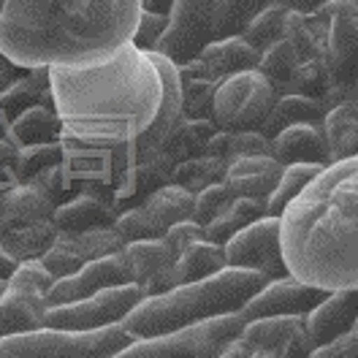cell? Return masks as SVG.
Wrapping results in <instances>:
<instances>
[{
	"instance_id": "obj_40",
	"label": "cell",
	"mask_w": 358,
	"mask_h": 358,
	"mask_svg": "<svg viewBox=\"0 0 358 358\" xmlns=\"http://www.w3.org/2000/svg\"><path fill=\"white\" fill-rule=\"evenodd\" d=\"M236 196L231 193V187L225 182H215L209 187H203L201 193H196V206H193V220L199 225L212 223L217 215H223L231 206Z\"/></svg>"
},
{
	"instance_id": "obj_29",
	"label": "cell",
	"mask_w": 358,
	"mask_h": 358,
	"mask_svg": "<svg viewBox=\"0 0 358 358\" xmlns=\"http://www.w3.org/2000/svg\"><path fill=\"white\" fill-rule=\"evenodd\" d=\"M144 212L152 217V223L166 234L171 225L182 223V220H193V206H196V196L185 187H179L174 182L160 185L157 190H152L144 201Z\"/></svg>"
},
{
	"instance_id": "obj_35",
	"label": "cell",
	"mask_w": 358,
	"mask_h": 358,
	"mask_svg": "<svg viewBox=\"0 0 358 358\" xmlns=\"http://www.w3.org/2000/svg\"><path fill=\"white\" fill-rule=\"evenodd\" d=\"M225 169H228V166H225L223 160H215V157H209V155L187 157V160H182V163L174 166L169 182H174V185L190 190V193L196 196V193H201L203 187H209V185H215V182H223Z\"/></svg>"
},
{
	"instance_id": "obj_22",
	"label": "cell",
	"mask_w": 358,
	"mask_h": 358,
	"mask_svg": "<svg viewBox=\"0 0 358 358\" xmlns=\"http://www.w3.org/2000/svg\"><path fill=\"white\" fill-rule=\"evenodd\" d=\"M117 215L120 212L106 199L82 190V193H73L71 199L55 206L52 223L57 225V231L76 234V231H87V228H95V225H114Z\"/></svg>"
},
{
	"instance_id": "obj_3",
	"label": "cell",
	"mask_w": 358,
	"mask_h": 358,
	"mask_svg": "<svg viewBox=\"0 0 358 358\" xmlns=\"http://www.w3.org/2000/svg\"><path fill=\"white\" fill-rule=\"evenodd\" d=\"M288 274L320 291H358V157L329 163L280 215Z\"/></svg>"
},
{
	"instance_id": "obj_38",
	"label": "cell",
	"mask_w": 358,
	"mask_h": 358,
	"mask_svg": "<svg viewBox=\"0 0 358 358\" xmlns=\"http://www.w3.org/2000/svg\"><path fill=\"white\" fill-rule=\"evenodd\" d=\"M63 160L60 141H46V144H30L17 150V174L20 182H27L30 177L41 174L49 166H57Z\"/></svg>"
},
{
	"instance_id": "obj_13",
	"label": "cell",
	"mask_w": 358,
	"mask_h": 358,
	"mask_svg": "<svg viewBox=\"0 0 358 358\" xmlns=\"http://www.w3.org/2000/svg\"><path fill=\"white\" fill-rule=\"evenodd\" d=\"M223 255L225 268L258 271L266 280L285 277L288 266H285L282 242H280V217L266 215L242 228L223 245Z\"/></svg>"
},
{
	"instance_id": "obj_5",
	"label": "cell",
	"mask_w": 358,
	"mask_h": 358,
	"mask_svg": "<svg viewBox=\"0 0 358 358\" xmlns=\"http://www.w3.org/2000/svg\"><path fill=\"white\" fill-rule=\"evenodd\" d=\"M323 24V92L326 109L350 103L358 76V3L329 0L313 11Z\"/></svg>"
},
{
	"instance_id": "obj_39",
	"label": "cell",
	"mask_w": 358,
	"mask_h": 358,
	"mask_svg": "<svg viewBox=\"0 0 358 358\" xmlns=\"http://www.w3.org/2000/svg\"><path fill=\"white\" fill-rule=\"evenodd\" d=\"M114 228L125 239V245L128 242H138V239H160L163 236V231L152 223V217L144 212L141 203H134V206L122 209L117 215V220H114Z\"/></svg>"
},
{
	"instance_id": "obj_43",
	"label": "cell",
	"mask_w": 358,
	"mask_h": 358,
	"mask_svg": "<svg viewBox=\"0 0 358 358\" xmlns=\"http://www.w3.org/2000/svg\"><path fill=\"white\" fill-rule=\"evenodd\" d=\"M307 358H358V323L348 334L336 336L326 345L313 348V353Z\"/></svg>"
},
{
	"instance_id": "obj_30",
	"label": "cell",
	"mask_w": 358,
	"mask_h": 358,
	"mask_svg": "<svg viewBox=\"0 0 358 358\" xmlns=\"http://www.w3.org/2000/svg\"><path fill=\"white\" fill-rule=\"evenodd\" d=\"M57 234L60 231H57V225L52 223V220H41V223L0 231V242H3V250L17 264H22V261H38L46 250L55 245Z\"/></svg>"
},
{
	"instance_id": "obj_11",
	"label": "cell",
	"mask_w": 358,
	"mask_h": 358,
	"mask_svg": "<svg viewBox=\"0 0 358 358\" xmlns=\"http://www.w3.org/2000/svg\"><path fill=\"white\" fill-rule=\"evenodd\" d=\"M313 348L304 317H255L245 320L223 358H307Z\"/></svg>"
},
{
	"instance_id": "obj_16",
	"label": "cell",
	"mask_w": 358,
	"mask_h": 358,
	"mask_svg": "<svg viewBox=\"0 0 358 358\" xmlns=\"http://www.w3.org/2000/svg\"><path fill=\"white\" fill-rule=\"evenodd\" d=\"M122 258L131 271V282L138 285L144 296H157L174 288L171 282V266H174V252L166 245V239H138L122 247Z\"/></svg>"
},
{
	"instance_id": "obj_45",
	"label": "cell",
	"mask_w": 358,
	"mask_h": 358,
	"mask_svg": "<svg viewBox=\"0 0 358 358\" xmlns=\"http://www.w3.org/2000/svg\"><path fill=\"white\" fill-rule=\"evenodd\" d=\"M20 185V174H17V147L8 138H0V203L6 199V193L11 187Z\"/></svg>"
},
{
	"instance_id": "obj_8",
	"label": "cell",
	"mask_w": 358,
	"mask_h": 358,
	"mask_svg": "<svg viewBox=\"0 0 358 358\" xmlns=\"http://www.w3.org/2000/svg\"><path fill=\"white\" fill-rule=\"evenodd\" d=\"M245 317L239 313L220 315L196 326L147 339H134L112 358H223L225 348L242 331Z\"/></svg>"
},
{
	"instance_id": "obj_19",
	"label": "cell",
	"mask_w": 358,
	"mask_h": 358,
	"mask_svg": "<svg viewBox=\"0 0 358 358\" xmlns=\"http://www.w3.org/2000/svg\"><path fill=\"white\" fill-rule=\"evenodd\" d=\"M268 155L280 166L293 163H313L329 166V150L320 125H291L268 138Z\"/></svg>"
},
{
	"instance_id": "obj_15",
	"label": "cell",
	"mask_w": 358,
	"mask_h": 358,
	"mask_svg": "<svg viewBox=\"0 0 358 358\" xmlns=\"http://www.w3.org/2000/svg\"><path fill=\"white\" fill-rule=\"evenodd\" d=\"M131 282V271L122 258V252L117 255H106L98 261H90L79 268L76 274L55 280V285L46 293V304L57 307V304H71L79 299H87L92 293L103 291V288H114V285H128Z\"/></svg>"
},
{
	"instance_id": "obj_31",
	"label": "cell",
	"mask_w": 358,
	"mask_h": 358,
	"mask_svg": "<svg viewBox=\"0 0 358 358\" xmlns=\"http://www.w3.org/2000/svg\"><path fill=\"white\" fill-rule=\"evenodd\" d=\"M266 215L268 212L264 199H242V196H236L223 215H217L212 223L203 225V239H209L215 245H225L234 234H239L242 228L261 220V217H266Z\"/></svg>"
},
{
	"instance_id": "obj_7",
	"label": "cell",
	"mask_w": 358,
	"mask_h": 358,
	"mask_svg": "<svg viewBox=\"0 0 358 358\" xmlns=\"http://www.w3.org/2000/svg\"><path fill=\"white\" fill-rule=\"evenodd\" d=\"M134 342L122 326L98 331H63L41 326L36 331L0 339V358H112Z\"/></svg>"
},
{
	"instance_id": "obj_46",
	"label": "cell",
	"mask_w": 358,
	"mask_h": 358,
	"mask_svg": "<svg viewBox=\"0 0 358 358\" xmlns=\"http://www.w3.org/2000/svg\"><path fill=\"white\" fill-rule=\"evenodd\" d=\"M17 76H22V68L14 66L11 60H6V57L0 55V92L8 87V85L17 79Z\"/></svg>"
},
{
	"instance_id": "obj_2",
	"label": "cell",
	"mask_w": 358,
	"mask_h": 358,
	"mask_svg": "<svg viewBox=\"0 0 358 358\" xmlns=\"http://www.w3.org/2000/svg\"><path fill=\"white\" fill-rule=\"evenodd\" d=\"M141 0H0V55L22 71L87 68L131 44Z\"/></svg>"
},
{
	"instance_id": "obj_44",
	"label": "cell",
	"mask_w": 358,
	"mask_h": 358,
	"mask_svg": "<svg viewBox=\"0 0 358 358\" xmlns=\"http://www.w3.org/2000/svg\"><path fill=\"white\" fill-rule=\"evenodd\" d=\"M166 245L171 247V252L179 255L185 247H190L193 242H201L203 239V225H199L196 220H182V223L171 225L166 234H163Z\"/></svg>"
},
{
	"instance_id": "obj_20",
	"label": "cell",
	"mask_w": 358,
	"mask_h": 358,
	"mask_svg": "<svg viewBox=\"0 0 358 358\" xmlns=\"http://www.w3.org/2000/svg\"><path fill=\"white\" fill-rule=\"evenodd\" d=\"M282 174V166L271 155H250L234 160L225 169L223 182L231 187L234 196L242 199H264L266 201Z\"/></svg>"
},
{
	"instance_id": "obj_27",
	"label": "cell",
	"mask_w": 358,
	"mask_h": 358,
	"mask_svg": "<svg viewBox=\"0 0 358 358\" xmlns=\"http://www.w3.org/2000/svg\"><path fill=\"white\" fill-rule=\"evenodd\" d=\"M6 138L20 150L30 144H46V141H60V117L55 112V103H38L30 106L22 114H17L8 122Z\"/></svg>"
},
{
	"instance_id": "obj_52",
	"label": "cell",
	"mask_w": 358,
	"mask_h": 358,
	"mask_svg": "<svg viewBox=\"0 0 358 358\" xmlns=\"http://www.w3.org/2000/svg\"><path fill=\"white\" fill-rule=\"evenodd\" d=\"M356 3H358V0H356Z\"/></svg>"
},
{
	"instance_id": "obj_21",
	"label": "cell",
	"mask_w": 358,
	"mask_h": 358,
	"mask_svg": "<svg viewBox=\"0 0 358 358\" xmlns=\"http://www.w3.org/2000/svg\"><path fill=\"white\" fill-rule=\"evenodd\" d=\"M52 103V87H49V71L33 68L22 76H17L8 87L0 92V138H6L8 122L30 106Z\"/></svg>"
},
{
	"instance_id": "obj_25",
	"label": "cell",
	"mask_w": 358,
	"mask_h": 358,
	"mask_svg": "<svg viewBox=\"0 0 358 358\" xmlns=\"http://www.w3.org/2000/svg\"><path fill=\"white\" fill-rule=\"evenodd\" d=\"M320 131L326 138L329 163L358 157V112L353 103H336L326 109Z\"/></svg>"
},
{
	"instance_id": "obj_48",
	"label": "cell",
	"mask_w": 358,
	"mask_h": 358,
	"mask_svg": "<svg viewBox=\"0 0 358 358\" xmlns=\"http://www.w3.org/2000/svg\"><path fill=\"white\" fill-rule=\"evenodd\" d=\"M17 266H20V264H17V261L3 250V242H0V280H6V282H8V277L14 274V268Z\"/></svg>"
},
{
	"instance_id": "obj_42",
	"label": "cell",
	"mask_w": 358,
	"mask_h": 358,
	"mask_svg": "<svg viewBox=\"0 0 358 358\" xmlns=\"http://www.w3.org/2000/svg\"><path fill=\"white\" fill-rule=\"evenodd\" d=\"M8 285H20V288H30V291L49 293V288L55 285V277L41 266V261H22L14 268V274L8 277Z\"/></svg>"
},
{
	"instance_id": "obj_24",
	"label": "cell",
	"mask_w": 358,
	"mask_h": 358,
	"mask_svg": "<svg viewBox=\"0 0 358 358\" xmlns=\"http://www.w3.org/2000/svg\"><path fill=\"white\" fill-rule=\"evenodd\" d=\"M282 38L293 46L301 66L323 76V24L315 14L288 11Z\"/></svg>"
},
{
	"instance_id": "obj_32",
	"label": "cell",
	"mask_w": 358,
	"mask_h": 358,
	"mask_svg": "<svg viewBox=\"0 0 358 358\" xmlns=\"http://www.w3.org/2000/svg\"><path fill=\"white\" fill-rule=\"evenodd\" d=\"M203 155L223 160L225 166H231L239 157L268 155V138L261 131H217L209 138Z\"/></svg>"
},
{
	"instance_id": "obj_17",
	"label": "cell",
	"mask_w": 358,
	"mask_h": 358,
	"mask_svg": "<svg viewBox=\"0 0 358 358\" xmlns=\"http://www.w3.org/2000/svg\"><path fill=\"white\" fill-rule=\"evenodd\" d=\"M304 323L315 348L348 334L358 323V291H329Z\"/></svg>"
},
{
	"instance_id": "obj_6",
	"label": "cell",
	"mask_w": 358,
	"mask_h": 358,
	"mask_svg": "<svg viewBox=\"0 0 358 358\" xmlns=\"http://www.w3.org/2000/svg\"><path fill=\"white\" fill-rule=\"evenodd\" d=\"M261 52H255L242 38H223L203 49L187 66L177 68L182 112L187 120H203L212 112V98L217 87L236 73L258 68Z\"/></svg>"
},
{
	"instance_id": "obj_34",
	"label": "cell",
	"mask_w": 358,
	"mask_h": 358,
	"mask_svg": "<svg viewBox=\"0 0 358 358\" xmlns=\"http://www.w3.org/2000/svg\"><path fill=\"white\" fill-rule=\"evenodd\" d=\"M285 17H288V8L282 3H277V0H271L268 6H264L250 20V24L242 30L239 38L245 44L252 46L255 52H264V49H268V46L277 44L282 38V33H285Z\"/></svg>"
},
{
	"instance_id": "obj_37",
	"label": "cell",
	"mask_w": 358,
	"mask_h": 358,
	"mask_svg": "<svg viewBox=\"0 0 358 358\" xmlns=\"http://www.w3.org/2000/svg\"><path fill=\"white\" fill-rule=\"evenodd\" d=\"M271 0H217V17H220V41L239 38L250 20L268 6Z\"/></svg>"
},
{
	"instance_id": "obj_49",
	"label": "cell",
	"mask_w": 358,
	"mask_h": 358,
	"mask_svg": "<svg viewBox=\"0 0 358 358\" xmlns=\"http://www.w3.org/2000/svg\"><path fill=\"white\" fill-rule=\"evenodd\" d=\"M171 6H174V0H141L144 11H155V14H166V17H169Z\"/></svg>"
},
{
	"instance_id": "obj_1",
	"label": "cell",
	"mask_w": 358,
	"mask_h": 358,
	"mask_svg": "<svg viewBox=\"0 0 358 358\" xmlns=\"http://www.w3.org/2000/svg\"><path fill=\"white\" fill-rule=\"evenodd\" d=\"M46 71L71 196L95 193L122 212L169 185L171 138L185 122L177 68L128 44L98 66Z\"/></svg>"
},
{
	"instance_id": "obj_23",
	"label": "cell",
	"mask_w": 358,
	"mask_h": 358,
	"mask_svg": "<svg viewBox=\"0 0 358 358\" xmlns=\"http://www.w3.org/2000/svg\"><path fill=\"white\" fill-rule=\"evenodd\" d=\"M57 203L46 196L44 190L33 182H20L17 187H11L6 193V199L0 203V231L6 228H20V225L41 223L52 220Z\"/></svg>"
},
{
	"instance_id": "obj_10",
	"label": "cell",
	"mask_w": 358,
	"mask_h": 358,
	"mask_svg": "<svg viewBox=\"0 0 358 358\" xmlns=\"http://www.w3.org/2000/svg\"><path fill=\"white\" fill-rule=\"evenodd\" d=\"M215 41H220L217 0H174L155 55L182 68Z\"/></svg>"
},
{
	"instance_id": "obj_50",
	"label": "cell",
	"mask_w": 358,
	"mask_h": 358,
	"mask_svg": "<svg viewBox=\"0 0 358 358\" xmlns=\"http://www.w3.org/2000/svg\"><path fill=\"white\" fill-rule=\"evenodd\" d=\"M350 103L356 106V112H358V76H356V85H353V95H350Z\"/></svg>"
},
{
	"instance_id": "obj_14",
	"label": "cell",
	"mask_w": 358,
	"mask_h": 358,
	"mask_svg": "<svg viewBox=\"0 0 358 358\" xmlns=\"http://www.w3.org/2000/svg\"><path fill=\"white\" fill-rule=\"evenodd\" d=\"M326 291L313 288L301 280H296L291 274L268 280L261 291L255 293L242 310L245 320H255V317H282V315H293V317H304L310 315L323 301Z\"/></svg>"
},
{
	"instance_id": "obj_4",
	"label": "cell",
	"mask_w": 358,
	"mask_h": 358,
	"mask_svg": "<svg viewBox=\"0 0 358 358\" xmlns=\"http://www.w3.org/2000/svg\"><path fill=\"white\" fill-rule=\"evenodd\" d=\"M268 280L258 271L223 268L215 277L199 282L177 285L157 296H144L120 326L134 339H147L185 326H196L220 315L242 313L247 301Z\"/></svg>"
},
{
	"instance_id": "obj_51",
	"label": "cell",
	"mask_w": 358,
	"mask_h": 358,
	"mask_svg": "<svg viewBox=\"0 0 358 358\" xmlns=\"http://www.w3.org/2000/svg\"><path fill=\"white\" fill-rule=\"evenodd\" d=\"M3 291H6V280H0V296H3Z\"/></svg>"
},
{
	"instance_id": "obj_28",
	"label": "cell",
	"mask_w": 358,
	"mask_h": 358,
	"mask_svg": "<svg viewBox=\"0 0 358 358\" xmlns=\"http://www.w3.org/2000/svg\"><path fill=\"white\" fill-rule=\"evenodd\" d=\"M225 268V255L223 245H215L209 239L193 242L190 247H185L174 258L171 266V282L177 285H187V282H199L206 277H215L217 271Z\"/></svg>"
},
{
	"instance_id": "obj_47",
	"label": "cell",
	"mask_w": 358,
	"mask_h": 358,
	"mask_svg": "<svg viewBox=\"0 0 358 358\" xmlns=\"http://www.w3.org/2000/svg\"><path fill=\"white\" fill-rule=\"evenodd\" d=\"M277 3H282L288 11H301V14H313L317 11L320 6H326L329 0H277Z\"/></svg>"
},
{
	"instance_id": "obj_9",
	"label": "cell",
	"mask_w": 358,
	"mask_h": 358,
	"mask_svg": "<svg viewBox=\"0 0 358 358\" xmlns=\"http://www.w3.org/2000/svg\"><path fill=\"white\" fill-rule=\"evenodd\" d=\"M277 98L280 95L268 85L266 76L252 68L231 76L217 87L209 120L217 131H261Z\"/></svg>"
},
{
	"instance_id": "obj_36",
	"label": "cell",
	"mask_w": 358,
	"mask_h": 358,
	"mask_svg": "<svg viewBox=\"0 0 358 358\" xmlns=\"http://www.w3.org/2000/svg\"><path fill=\"white\" fill-rule=\"evenodd\" d=\"M68 239L76 250V255L82 258V264L106 258V255H117L125 247V239L117 234L114 225H95L87 231H76V234H68Z\"/></svg>"
},
{
	"instance_id": "obj_26",
	"label": "cell",
	"mask_w": 358,
	"mask_h": 358,
	"mask_svg": "<svg viewBox=\"0 0 358 358\" xmlns=\"http://www.w3.org/2000/svg\"><path fill=\"white\" fill-rule=\"evenodd\" d=\"M326 117V106L315 95H301V92H288L280 95L266 122L261 125V134L271 138L274 134L291 128V125H320Z\"/></svg>"
},
{
	"instance_id": "obj_18",
	"label": "cell",
	"mask_w": 358,
	"mask_h": 358,
	"mask_svg": "<svg viewBox=\"0 0 358 358\" xmlns=\"http://www.w3.org/2000/svg\"><path fill=\"white\" fill-rule=\"evenodd\" d=\"M46 296L30 288L8 285L0 296V339L36 331L46 323Z\"/></svg>"
},
{
	"instance_id": "obj_33",
	"label": "cell",
	"mask_w": 358,
	"mask_h": 358,
	"mask_svg": "<svg viewBox=\"0 0 358 358\" xmlns=\"http://www.w3.org/2000/svg\"><path fill=\"white\" fill-rule=\"evenodd\" d=\"M323 166H313V163H293V166H282V174L277 179V185H274V190H271V196L266 199V212L268 215H274V217H280L282 212H285V206L291 201H296L304 190H307V185L317 177V171H320Z\"/></svg>"
},
{
	"instance_id": "obj_12",
	"label": "cell",
	"mask_w": 358,
	"mask_h": 358,
	"mask_svg": "<svg viewBox=\"0 0 358 358\" xmlns=\"http://www.w3.org/2000/svg\"><path fill=\"white\" fill-rule=\"evenodd\" d=\"M141 299H144V291L134 282L103 288L87 299L49 307L44 326L63 329V331H98V329L120 326Z\"/></svg>"
},
{
	"instance_id": "obj_41",
	"label": "cell",
	"mask_w": 358,
	"mask_h": 358,
	"mask_svg": "<svg viewBox=\"0 0 358 358\" xmlns=\"http://www.w3.org/2000/svg\"><path fill=\"white\" fill-rule=\"evenodd\" d=\"M166 24H169V17H166V14H155V11H144V8H141V17H138V24H136L131 44H134L136 49H141V52H155V46H157V41H160V36H163V30H166Z\"/></svg>"
}]
</instances>
